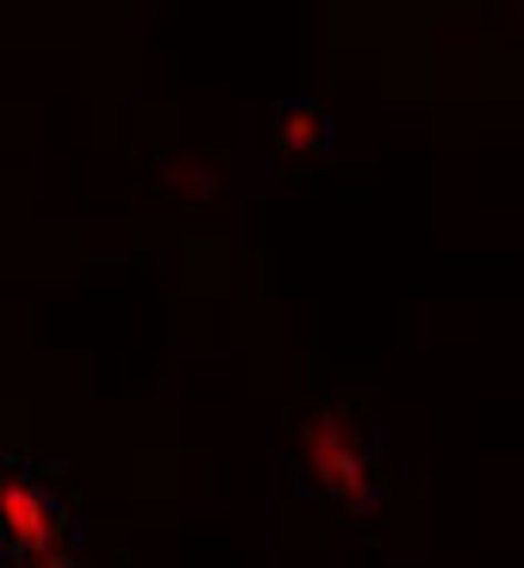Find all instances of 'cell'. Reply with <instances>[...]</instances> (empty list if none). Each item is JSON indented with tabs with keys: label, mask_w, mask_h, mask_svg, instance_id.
Masks as SVG:
<instances>
[{
	"label": "cell",
	"mask_w": 524,
	"mask_h": 568,
	"mask_svg": "<svg viewBox=\"0 0 524 568\" xmlns=\"http://www.w3.org/2000/svg\"><path fill=\"white\" fill-rule=\"evenodd\" d=\"M75 550V513L56 475L32 456H0V556L7 568L32 562V556Z\"/></svg>",
	"instance_id": "7a4b0ae2"
},
{
	"label": "cell",
	"mask_w": 524,
	"mask_h": 568,
	"mask_svg": "<svg viewBox=\"0 0 524 568\" xmlns=\"http://www.w3.org/2000/svg\"><path fill=\"white\" fill-rule=\"evenodd\" d=\"M325 144H331V119H325V106H312V101L275 106V151L281 156H319Z\"/></svg>",
	"instance_id": "3957f363"
},
{
	"label": "cell",
	"mask_w": 524,
	"mask_h": 568,
	"mask_svg": "<svg viewBox=\"0 0 524 568\" xmlns=\"http://www.w3.org/2000/svg\"><path fill=\"white\" fill-rule=\"evenodd\" d=\"M13 568H88L75 550H56V556H32V562H13Z\"/></svg>",
	"instance_id": "277c9868"
},
{
	"label": "cell",
	"mask_w": 524,
	"mask_h": 568,
	"mask_svg": "<svg viewBox=\"0 0 524 568\" xmlns=\"http://www.w3.org/2000/svg\"><path fill=\"white\" fill-rule=\"evenodd\" d=\"M294 481H300L306 500L331 518H356L374 500L381 456H374V432L362 418V406L331 400L306 418L300 437H294Z\"/></svg>",
	"instance_id": "6da1fadb"
}]
</instances>
